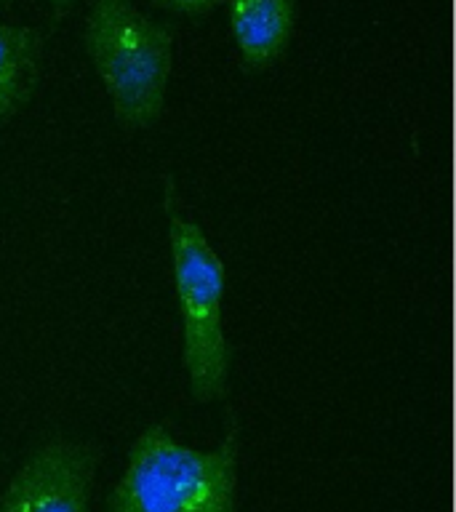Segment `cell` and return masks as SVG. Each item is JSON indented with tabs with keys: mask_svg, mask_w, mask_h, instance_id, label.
Listing matches in <instances>:
<instances>
[{
	"mask_svg": "<svg viewBox=\"0 0 456 512\" xmlns=\"http://www.w3.org/2000/svg\"><path fill=\"white\" fill-rule=\"evenodd\" d=\"M150 3L158 8H166L171 14L182 16H206L214 8L224 6V0H150Z\"/></svg>",
	"mask_w": 456,
	"mask_h": 512,
	"instance_id": "obj_7",
	"label": "cell"
},
{
	"mask_svg": "<svg viewBox=\"0 0 456 512\" xmlns=\"http://www.w3.org/2000/svg\"><path fill=\"white\" fill-rule=\"evenodd\" d=\"M238 427L214 451L182 446L166 424H150L128 451L107 512H238Z\"/></svg>",
	"mask_w": 456,
	"mask_h": 512,
	"instance_id": "obj_1",
	"label": "cell"
},
{
	"mask_svg": "<svg viewBox=\"0 0 456 512\" xmlns=\"http://www.w3.org/2000/svg\"><path fill=\"white\" fill-rule=\"evenodd\" d=\"M83 46L126 128H147L163 115L174 30L136 8L134 0H91Z\"/></svg>",
	"mask_w": 456,
	"mask_h": 512,
	"instance_id": "obj_2",
	"label": "cell"
},
{
	"mask_svg": "<svg viewBox=\"0 0 456 512\" xmlns=\"http://www.w3.org/2000/svg\"><path fill=\"white\" fill-rule=\"evenodd\" d=\"M224 6L246 70H267L286 54L296 27V0H224Z\"/></svg>",
	"mask_w": 456,
	"mask_h": 512,
	"instance_id": "obj_5",
	"label": "cell"
},
{
	"mask_svg": "<svg viewBox=\"0 0 456 512\" xmlns=\"http://www.w3.org/2000/svg\"><path fill=\"white\" fill-rule=\"evenodd\" d=\"M99 454L72 440H48L16 470L0 499V512H91Z\"/></svg>",
	"mask_w": 456,
	"mask_h": 512,
	"instance_id": "obj_4",
	"label": "cell"
},
{
	"mask_svg": "<svg viewBox=\"0 0 456 512\" xmlns=\"http://www.w3.org/2000/svg\"><path fill=\"white\" fill-rule=\"evenodd\" d=\"M166 211L176 302L182 312V360L192 398L211 403L222 398L230 382L232 350L222 323L227 272L203 230L179 214L171 176H166Z\"/></svg>",
	"mask_w": 456,
	"mask_h": 512,
	"instance_id": "obj_3",
	"label": "cell"
},
{
	"mask_svg": "<svg viewBox=\"0 0 456 512\" xmlns=\"http://www.w3.org/2000/svg\"><path fill=\"white\" fill-rule=\"evenodd\" d=\"M8 3H11V0H0V8H6ZM48 6H51V11H54L56 14V19H59V16L64 14V11H67V8L72 6V3H75V0H46Z\"/></svg>",
	"mask_w": 456,
	"mask_h": 512,
	"instance_id": "obj_8",
	"label": "cell"
},
{
	"mask_svg": "<svg viewBox=\"0 0 456 512\" xmlns=\"http://www.w3.org/2000/svg\"><path fill=\"white\" fill-rule=\"evenodd\" d=\"M43 35L35 27L0 19V123L30 102L40 80Z\"/></svg>",
	"mask_w": 456,
	"mask_h": 512,
	"instance_id": "obj_6",
	"label": "cell"
}]
</instances>
